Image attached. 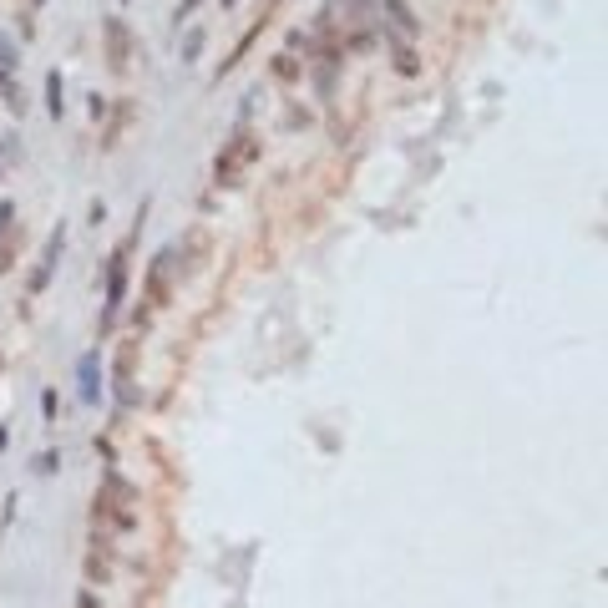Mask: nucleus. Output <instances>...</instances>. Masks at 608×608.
<instances>
[{"label": "nucleus", "mask_w": 608, "mask_h": 608, "mask_svg": "<svg viewBox=\"0 0 608 608\" xmlns=\"http://www.w3.org/2000/svg\"><path fill=\"white\" fill-rule=\"evenodd\" d=\"M274 76H279V81H294V76H299L294 56H274Z\"/></svg>", "instance_id": "f8f14e48"}, {"label": "nucleus", "mask_w": 608, "mask_h": 608, "mask_svg": "<svg viewBox=\"0 0 608 608\" xmlns=\"http://www.w3.org/2000/svg\"><path fill=\"white\" fill-rule=\"evenodd\" d=\"M132 365H137V345H122V355H117V380H132Z\"/></svg>", "instance_id": "1a4fd4ad"}, {"label": "nucleus", "mask_w": 608, "mask_h": 608, "mask_svg": "<svg viewBox=\"0 0 608 608\" xmlns=\"http://www.w3.org/2000/svg\"><path fill=\"white\" fill-rule=\"evenodd\" d=\"M61 249H67V233L56 228V233L46 238V249H41V264L31 269V294H41V289L51 284V269H56V258H61Z\"/></svg>", "instance_id": "7ed1b4c3"}, {"label": "nucleus", "mask_w": 608, "mask_h": 608, "mask_svg": "<svg viewBox=\"0 0 608 608\" xmlns=\"http://www.w3.org/2000/svg\"><path fill=\"white\" fill-rule=\"evenodd\" d=\"M385 11H390V20H396L406 36H416V31H421V26H416V15L406 11V0H385Z\"/></svg>", "instance_id": "0eeeda50"}, {"label": "nucleus", "mask_w": 608, "mask_h": 608, "mask_svg": "<svg viewBox=\"0 0 608 608\" xmlns=\"http://www.w3.org/2000/svg\"><path fill=\"white\" fill-rule=\"evenodd\" d=\"M167 274H172V249L158 254V258H152V269H147V299H152V304H167V299H172Z\"/></svg>", "instance_id": "20e7f679"}, {"label": "nucleus", "mask_w": 608, "mask_h": 608, "mask_svg": "<svg viewBox=\"0 0 608 608\" xmlns=\"http://www.w3.org/2000/svg\"><path fill=\"white\" fill-rule=\"evenodd\" d=\"M76 608H102V598H97V593H92V588H86V593H81V598H76Z\"/></svg>", "instance_id": "f3484780"}, {"label": "nucleus", "mask_w": 608, "mask_h": 608, "mask_svg": "<svg viewBox=\"0 0 608 608\" xmlns=\"http://www.w3.org/2000/svg\"><path fill=\"white\" fill-rule=\"evenodd\" d=\"M97 360H102V355L92 350V355H81V365H76V375H81V401H86V406H97V401H102V385H97Z\"/></svg>", "instance_id": "39448f33"}, {"label": "nucleus", "mask_w": 608, "mask_h": 608, "mask_svg": "<svg viewBox=\"0 0 608 608\" xmlns=\"http://www.w3.org/2000/svg\"><path fill=\"white\" fill-rule=\"evenodd\" d=\"M269 6H274V0H264V11H269Z\"/></svg>", "instance_id": "aec40b11"}, {"label": "nucleus", "mask_w": 608, "mask_h": 608, "mask_svg": "<svg viewBox=\"0 0 608 608\" xmlns=\"http://www.w3.org/2000/svg\"><path fill=\"white\" fill-rule=\"evenodd\" d=\"M46 106H51V117L61 122V112H67V102H61V71L46 76Z\"/></svg>", "instance_id": "6e6552de"}, {"label": "nucleus", "mask_w": 608, "mask_h": 608, "mask_svg": "<svg viewBox=\"0 0 608 608\" xmlns=\"http://www.w3.org/2000/svg\"><path fill=\"white\" fill-rule=\"evenodd\" d=\"M36 471H56V451H41L36 456Z\"/></svg>", "instance_id": "dca6fc26"}, {"label": "nucleus", "mask_w": 608, "mask_h": 608, "mask_svg": "<svg viewBox=\"0 0 608 608\" xmlns=\"http://www.w3.org/2000/svg\"><path fill=\"white\" fill-rule=\"evenodd\" d=\"M0 451H6V426H0Z\"/></svg>", "instance_id": "6ab92c4d"}, {"label": "nucleus", "mask_w": 608, "mask_h": 608, "mask_svg": "<svg viewBox=\"0 0 608 608\" xmlns=\"http://www.w3.org/2000/svg\"><path fill=\"white\" fill-rule=\"evenodd\" d=\"M203 51V31H188V41H183V61H193Z\"/></svg>", "instance_id": "ddd939ff"}, {"label": "nucleus", "mask_w": 608, "mask_h": 608, "mask_svg": "<svg viewBox=\"0 0 608 608\" xmlns=\"http://www.w3.org/2000/svg\"><path fill=\"white\" fill-rule=\"evenodd\" d=\"M396 71H401V76H416V71H421L416 51H406V46H401V51H396Z\"/></svg>", "instance_id": "9d476101"}, {"label": "nucleus", "mask_w": 608, "mask_h": 608, "mask_svg": "<svg viewBox=\"0 0 608 608\" xmlns=\"http://www.w3.org/2000/svg\"><path fill=\"white\" fill-rule=\"evenodd\" d=\"M127 122H132V106H117V122H112V132H106V142H102V147H117V132H122Z\"/></svg>", "instance_id": "9b49d317"}, {"label": "nucleus", "mask_w": 608, "mask_h": 608, "mask_svg": "<svg viewBox=\"0 0 608 608\" xmlns=\"http://www.w3.org/2000/svg\"><path fill=\"white\" fill-rule=\"evenodd\" d=\"M36 6H46V0H36Z\"/></svg>", "instance_id": "412c9836"}, {"label": "nucleus", "mask_w": 608, "mask_h": 608, "mask_svg": "<svg viewBox=\"0 0 608 608\" xmlns=\"http://www.w3.org/2000/svg\"><path fill=\"white\" fill-rule=\"evenodd\" d=\"M102 36H106V61H112V71H127L132 67V31H127L122 15H106L102 20Z\"/></svg>", "instance_id": "f03ea898"}, {"label": "nucleus", "mask_w": 608, "mask_h": 608, "mask_svg": "<svg viewBox=\"0 0 608 608\" xmlns=\"http://www.w3.org/2000/svg\"><path fill=\"white\" fill-rule=\"evenodd\" d=\"M20 238H26V228H11V233H0V274H11V269H15Z\"/></svg>", "instance_id": "423d86ee"}, {"label": "nucleus", "mask_w": 608, "mask_h": 608, "mask_svg": "<svg viewBox=\"0 0 608 608\" xmlns=\"http://www.w3.org/2000/svg\"><path fill=\"white\" fill-rule=\"evenodd\" d=\"M198 6H203V0H183V6H178V20H183V15H193Z\"/></svg>", "instance_id": "a211bd4d"}, {"label": "nucleus", "mask_w": 608, "mask_h": 608, "mask_svg": "<svg viewBox=\"0 0 608 608\" xmlns=\"http://www.w3.org/2000/svg\"><path fill=\"white\" fill-rule=\"evenodd\" d=\"M258 158V137H249V132H238L223 152H219V163H213V183L219 188H233L238 178H244V167Z\"/></svg>", "instance_id": "f257e3e1"}, {"label": "nucleus", "mask_w": 608, "mask_h": 608, "mask_svg": "<svg viewBox=\"0 0 608 608\" xmlns=\"http://www.w3.org/2000/svg\"><path fill=\"white\" fill-rule=\"evenodd\" d=\"M11 219H15V203H0V233H11V228H15Z\"/></svg>", "instance_id": "2eb2a0df"}, {"label": "nucleus", "mask_w": 608, "mask_h": 608, "mask_svg": "<svg viewBox=\"0 0 608 608\" xmlns=\"http://www.w3.org/2000/svg\"><path fill=\"white\" fill-rule=\"evenodd\" d=\"M0 67H6V71L15 67V46H11V36H0Z\"/></svg>", "instance_id": "4468645a"}]
</instances>
